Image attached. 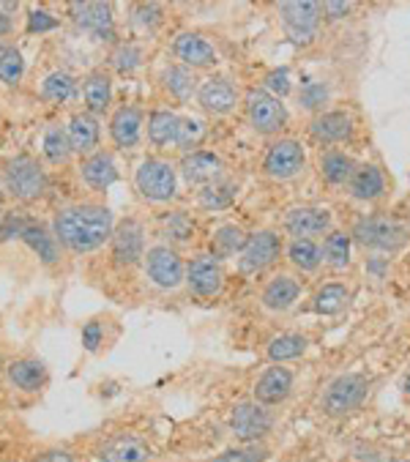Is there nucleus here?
I'll return each instance as SVG.
<instances>
[{"mask_svg": "<svg viewBox=\"0 0 410 462\" xmlns=\"http://www.w3.org/2000/svg\"><path fill=\"white\" fill-rule=\"evenodd\" d=\"M116 233V217L101 203H74L58 208L52 217V236L61 249L71 254H88L105 246Z\"/></svg>", "mask_w": 410, "mask_h": 462, "instance_id": "obj_1", "label": "nucleus"}, {"mask_svg": "<svg viewBox=\"0 0 410 462\" xmlns=\"http://www.w3.org/2000/svg\"><path fill=\"white\" fill-rule=\"evenodd\" d=\"M0 187H4L6 198H12L14 203L33 206L47 195L50 175L36 156L17 153L0 164Z\"/></svg>", "mask_w": 410, "mask_h": 462, "instance_id": "obj_2", "label": "nucleus"}, {"mask_svg": "<svg viewBox=\"0 0 410 462\" xmlns=\"http://www.w3.org/2000/svg\"><path fill=\"white\" fill-rule=\"evenodd\" d=\"M135 187L148 203H172L178 195V170L156 156H148L135 170Z\"/></svg>", "mask_w": 410, "mask_h": 462, "instance_id": "obj_3", "label": "nucleus"}, {"mask_svg": "<svg viewBox=\"0 0 410 462\" xmlns=\"http://www.w3.org/2000/svg\"><path fill=\"white\" fill-rule=\"evenodd\" d=\"M350 238L361 244L364 249H377V252H396L407 241V230L386 217H364L353 225Z\"/></svg>", "mask_w": 410, "mask_h": 462, "instance_id": "obj_4", "label": "nucleus"}, {"mask_svg": "<svg viewBox=\"0 0 410 462\" xmlns=\"http://www.w3.org/2000/svg\"><path fill=\"white\" fill-rule=\"evenodd\" d=\"M145 276L162 291H175L186 282V263L175 246L156 244L145 252Z\"/></svg>", "mask_w": 410, "mask_h": 462, "instance_id": "obj_5", "label": "nucleus"}, {"mask_svg": "<svg viewBox=\"0 0 410 462\" xmlns=\"http://www.w3.org/2000/svg\"><path fill=\"white\" fill-rule=\"evenodd\" d=\"M321 4H312V0H295V4H279V17H282V28L287 33V39L293 44H312V39L318 36L321 28Z\"/></svg>", "mask_w": 410, "mask_h": 462, "instance_id": "obj_6", "label": "nucleus"}, {"mask_svg": "<svg viewBox=\"0 0 410 462\" xmlns=\"http://www.w3.org/2000/svg\"><path fill=\"white\" fill-rule=\"evenodd\" d=\"M369 394V381L364 375H340L337 381H331V386L323 394V413L331 419H342L348 413H353L356 408H361V402Z\"/></svg>", "mask_w": 410, "mask_h": 462, "instance_id": "obj_7", "label": "nucleus"}, {"mask_svg": "<svg viewBox=\"0 0 410 462\" xmlns=\"http://www.w3.org/2000/svg\"><path fill=\"white\" fill-rule=\"evenodd\" d=\"M274 430V416L266 405L260 402H238L230 413V432L236 440L247 443H260L268 432Z\"/></svg>", "mask_w": 410, "mask_h": 462, "instance_id": "obj_8", "label": "nucleus"}, {"mask_svg": "<svg viewBox=\"0 0 410 462\" xmlns=\"http://www.w3.org/2000/svg\"><path fill=\"white\" fill-rule=\"evenodd\" d=\"M186 285L194 296L200 299H211L222 291L225 285V271L222 260H217L211 252L194 254L186 265Z\"/></svg>", "mask_w": 410, "mask_h": 462, "instance_id": "obj_9", "label": "nucleus"}, {"mask_svg": "<svg viewBox=\"0 0 410 462\" xmlns=\"http://www.w3.org/2000/svg\"><path fill=\"white\" fill-rule=\"evenodd\" d=\"M247 116L257 134H276L287 124V110H284L282 99L271 97L268 90H249Z\"/></svg>", "mask_w": 410, "mask_h": 462, "instance_id": "obj_10", "label": "nucleus"}, {"mask_svg": "<svg viewBox=\"0 0 410 462\" xmlns=\"http://www.w3.org/2000/svg\"><path fill=\"white\" fill-rule=\"evenodd\" d=\"M303 162H306L303 145L298 140L284 137L268 145L263 159V172L274 180H290L303 170Z\"/></svg>", "mask_w": 410, "mask_h": 462, "instance_id": "obj_11", "label": "nucleus"}, {"mask_svg": "<svg viewBox=\"0 0 410 462\" xmlns=\"http://www.w3.org/2000/svg\"><path fill=\"white\" fill-rule=\"evenodd\" d=\"M69 17L96 42H116V17L110 4H69Z\"/></svg>", "mask_w": 410, "mask_h": 462, "instance_id": "obj_12", "label": "nucleus"}, {"mask_svg": "<svg viewBox=\"0 0 410 462\" xmlns=\"http://www.w3.org/2000/svg\"><path fill=\"white\" fill-rule=\"evenodd\" d=\"M197 105L209 116H228L238 105V88L230 77L214 74L197 88Z\"/></svg>", "mask_w": 410, "mask_h": 462, "instance_id": "obj_13", "label": "nucleus"}, {"mask_svg": "<svg viewBox=\"0 0 410 462\" xmlns=\"http://www.w3.org/2000/svg\"><path fill=\"white\" fill-rule=\"evenodd\" d=\"M279 254H282V238L271 230H260L247 238V246L238 254V268L241 273H257L271 263H276Z\"/></svg>", "mask_w": 410, "mask_h": 462, "instance_id": "obj_14", "label": "nucleus"}, {"mask_svg": "<svg viewBox=\"0 0 410 462\" xmlns=\"http://www.w3.org/2000/svg\"><path fill=\"white\" fill-rule=\"evenodd\" d=\"M4 373H6L9 386L23 392V394H39L50 383V373H47L44 361L42 358H31V356L6 361Z\"/></svg>", "mask_w": 410, "mask_h": 462, "instance_id": "obj_15", "label": "nucleus"}, {"mask_svg": "<svg viewBox=\"0 0 410 462\" xmlns=\"http://www.w3.org/2000/svg\"><path fill=\"white\" fill-rule=\"evenodd\" d=\"M113 260L118 265H137L145 260V230L137 219H124L113 233Z\"/></svg>", "mask_w": 410, "mask_h": 462, "instance_id": "obj_16", "label": "nucleus"}, {"mask_svg": "<svg viewBox=\"0 0 410 462\" xmlns=\"http://www.w3.org/2000/svg\"><path fill=\"white\" fill-rule=\"evenodd\" d=\"M143 126H145L143 110L135 107V105H121L110 118V140H113V145L118 151L137 148L140 140H143Z\"/></svg>", "mask_w": 410, "mask_h": 462, "instance_id": "obj_17", "label": "nucleus"}, {"mask_svg": "<svg viewBox=\"0 0 410 462\" xmlns=\"http://www.w3.org/2000/svg\"><path fill=\"white\" fill-rule=\"evenodd\" d=\"M172 52L186 69H211L219 63V55L209 39H202L200 33H178L172 42Z\"/></svg>", "mask_w": 410, "mask_h": 462, "instance_id": "obj_18", "label": "nucleus"}, {"mask_svg": "<svg viewBox=\"0 0 410 462\" xmlns=\"http://www.w3.org/2000/svg\"><path fill=\"white\" fill-rule=\"evenodd\" d=\"M77 170H79V178L85 180V187H90L93 192H107L121 178L118 164H116L110 151H96V153L79 159Z\"/></svg>", "mask_w": 410, "mask_h": 462, "instance_id": "obj_19", "label": "nucleus"}, {"mask_svg": "<svg viewBox=\"0 0 410 462\" xmlns=\"http://www.w3.org/2000/svg\"><path fill=\"white\" fill-rule=\"evenodd\" d=\"M284 230L293 238H310V241H315V236L331 233V214L326 208H312V206L293 208L284 217Z\"/></svg>", "mask_w": 410, "mask_h": 462, "instance_id": "obj_20", "label": "nucleus"}, {"mask_svg": "<svg viewBox=\"0 0 410 462\" xmlns=\"http://www.w3.org/2000/svg\"><path fill=\"white\" fill-rule=\"evenodd\" d=\"M222 159L214 153V151H194V153H186L181 159V175L186 183H191V187H209V183L219 180L222 178Z\"/></svg>", "mask_w": 410, "mask_h": 462, "instance_id": "obj_21", "label": "nucleus"}, {"mask_svg": "<svg viewBox=\"0 0 410 462\" xmlns=\"http://www.w3.org/2000/svg\"><path fill=\"white\" fill-rule=\"evenodd\" d=\"M82 102L85 113L90 116H105L113 105V74L107 69H93L82 79Z\"/></svg>", "mask_w": 410, "mask_h": 462, "instance_id": "obj_22", "label": "nucleus"}, {"mask_svg": "<svg viewBox=\"0 0 410 462\" xmlns=\"http://www.w3.org/2000/svg\"><path fill=\"white\" fill-rule=\"evenodd\" d=\"M290 392H293V373L287 366H268L266 373L257 378V383H255V389H252V394H255V402H260V405H279V402H284L287 397H290Z\"/></svg>", "mask_w": 410, "mask_h": 462, "instance_id": "obj_23", "label": "nucleus"}, {"mask_svg": "<svg viewBox=\"0 0 410 462\" xmlns=\"http://www.w3.org/2000/svg\"><path fill=\"white\" fill-rule=\"evenodd\" d=\"M98 462H148L151 459V446L140 435H116L98 448Z\"/></svg>", "mask_w": 410, "mask_h": 462, "instance_id": "obj_24", "label": "nucleus"}, {"mask_svg": "<svg viewBox=\"0 0 410 462\" xmlns=\"http://www.w3.org/2000/svg\"><path fill=\"white\" fill-rule=\"evenodd\" d=\"M66 132H69V143H71V151H74V156H90V153H96V148H98V134H101V129H98V118L96 116H90V113H74L71 118H69V124H66Z\"/></svg>", "mask_w": 410, "mask_h": 462, "instance_id": "obj_25", "label": "nucleus"}, {"mask_svg": "<svg viewBox=\"0 0 410 462\" xmlns=\"http://www.w3.org/2000/svg\"><path fill=\"white\" fill-rule=\"evenodd\" d=\"M310 132H312V137L318 143L334 145V143H345L353 134V121L342 110H329V113H321V116L312 118Z\"/></svg>", "mask_w": 410, "mask_h": 462, "instance_id": "obj_26", "label": "nucleus"}, {"mask_svg": "<svg viewBox=\"0 0 410 462\" xmlns=\"http://www.w3.org/2000/svg\"><path fill=\"white\" fill-rule=\"evenodd\" d=\"M298 296H301L298 280H293L290 273H276V276H271V282L263 288L260 301L271 312H284V310H290L298 301Z\"/></svg>", "mask_w": 410, "mask_h": 462, "instance_id": "obj_27", "label": "nucleus"}, {"mask_svg": "<svg viewBox=\"0 0 410 462\" xmlns=\"http://www.w3.org/2000/svg\"><path fill=\"white\" fill-rule=\"evenodd\" d=\"M42 156L50 167H63L71 162L74 151H71V143H69V132L63 124H50L44 129V137H42Z\"/></svg>", "mask_w": 410, "mask_h": 462, "instance_id": "obj_28", "label": "nucleus"}, {"mask_svg": "<svg viewBox=\"0 0 410 462\" xmlns=\"http://www.w3.org/2000/svg\"><path fill=\"white\" fill-rule=\"evenodd\" d=\"M20 238L42 257V263L55 265V263L61 260V244H58L55 236H52V227L47 230V227L39 225V222H28V225L23 227V236H20Z\"/></svg>", "mask_w": 410, "mask_h": 462, "instance_id": "obj_29", "label": "nucleus"}, {"mask_svg": "<svg viewBox=\"0 0 410 462\" xmlns=\"http://www.w3.org/2000/svg\"><path fill=\"white\" fill-rule=\"evenodd\" d=\"M77 97V79L69 74V71H50L42 82V99L55 105V107H63L69 105L71 99Z\"/></svg>", "mask_w": 410, "mask_h": 462, "instance_id": "obj_30", "label": "nucleus"}, {"mask_svg": "<svg viewBox=\"0 0 410 462\" xmlns=\"http://www.w3.org/2000/svg\"><path fill=\"white\" fill-rule=\"evenodd\" d=\"M386 189V178L377 167L372 164H364V167H356L353 178H350V195L356 200H377Z\"/></svg>", "mask_w": 410, "mask_h": 462, "instance_id": "obj_31", "label": "nucleus"}, {"mask_svg": "<svg viewBox=\"0 0 410 462\" xmlns=\"http://www.w3.org/2000/svg\"><path fill=\"white\" fill-rule=\"evenodd\" d=\"M159 230L170 244H191L197 225L186 211H164L159 217Z\"/></svg>", "mask_w": 410, "mask_h": 462, "instance_id": "obj_32", "label": "nucleus"}, {"mask_svg": "<svg viewBox=\"0 0 410 462\" xmlns=\"http://www.w3.org/2000/svg\"><path fill=\"white\" fill-rule=\"evenodd\" d=\"M236 195H238V183L230 178H219V180L209 183V187H202L197 200L205 211H222L236 200Z\"/></svg>", "mask_w": 410, "mask_h": 462, "instance_id": "obj_33", "label": "nucleus"}, {"mask_svg": "<svg viewBox=\"0 0 410 462\" xmlns=\"http://www.w3.org/2000/svg\"><path fill=\"white\" fill-rule=\"evenodd\" d=\"M178 116L172 110H154L148 116V143L154 148H167L170 143L175 145V132H178Z\"/></svg>", "mask_w": 410, "mask_h": 462, "instance_id": "obj_34", "label": "nucleus"}, {"mask_svg": "<svg viewBox=\"0 0 410 462\" xmlns=\"http://www.w3.org/2000/svg\"><path fill=\"white\" fill-rule=\"evenodd\" d=\"M321 172L329 183L340 187V183H350V178L356 172V162L342 151H326L321 156Z\"/></svg>", "mask_w": 410, "mask_h": 462, "instance_id": "obj_35", "label": "nucleus"}, {"mask_svg": "<svg viewBox=\"0 0 410 462\" xmlns=\"http://www.w3.org/2000/svg\"><path fill=\"white\" fill-rule=\"evenodd\" d=\"M162 82L170 90V97H175L178 102H189L191 94H197V88H200L197 79H194V71L186 69V66H170V69H164Z\"/></svg>", "mask_w": 410, "mask_h": 462, "instance_id": "obj_36", "label": "nucleus"}, {"mask_svg": "<svg viewBox=\"0 0 410 462\" xmlns=\"http://www.w3.org/2000/svg\"><path fill=\"white\" fill-rule=\"evenodd\" d=\"M247 233L241 230V227H236V225H225V227H219L217 233H214V238H211V254L217 257V260H228V257H233V254H241V249L247 246Z\"/></svg>", "mask_w": 410, "mask_h": 462, "instance_id": "obj_37", "label": "nucleus"}, {"mask_svg": "<svg viewBox=\"0 0 410 462\" xmlns=\"http://www.w3.org/2000/svg\"><path fill=\"white\" fill-rule=\"evenodd\" d=\"M287 260L298 271H315L323 263V249L310 238H293L287 246Z\"/></svg>", "mask_w": 410, "mask_h": 462, "instance_id": "obj_38", "label": "nucleus"}, {"mask_svg": "<svg viewBox=\"0 0 410 462\" xmlns=\"http://www.w3.org/2000/svg\"><path fill=\"white\" fill-rule=\"evenodd\" d=\"M306 345H310V339L301 337V334H279L268 342L266 347V356L274 361V364H282V361H290V358H298L303 356Z\"/></svg>", "mask_w": 410, "mask_h": 462, "instance_id": "obj_39", "label": "nucleus"}, {"mask_svg": "<svg viewBox=\"0 0 410 462\" xmlns=\"http://www.w3.org/2000/svg\"><path fill=\"white\" fill-rule=\"evenodd\" d=\"M209 129H205V121L194 118V116H183L178 121V132H175V148L186 156L194 153V148H200V143L205 140Z\"/></svg>", "mask_w": 410, "mask_h": 462, "instance_id": "obj_40", "label": "nucleus"}, {"mask_svg": "<svg viewBox=\"0 0 410 462\" xmlns=\"http://www.w3.org/2000/svg\"><path fill=\"white\" fill-rule=\"evenodd\" d=\"M23 77H25L23 52L17 47H12V44H4V47H0V82L14 88V85L23 82Z\"/></svg>", "mask_w": 410, "mask_h": 462, "instance_id": "obj_41", "label": "nucleus"}, {"mask_svg": "<svg viewBox=\"0 0 410 462\" xmlns=\"http://www.w3.org/2000/svg\"><path fill=\"white\" fill-rule=\"evenodd\" d=\"M323 260L334 268L350 265V236L342 230H331L323 241Z\"/></svg>", "mask_w": 410, "mask_h": 462, "instance_id": "obj_42", "label": "nucleus"}, {"mask_svg": "<svg viewBox=\"0 0 410 462\" xmlns=\"http://www.w3.org/2000/svg\"><path fill=\"white\" fill-rule=\"evenodd\" d=\"M348 301V288L342 282H329L315 293V312L321 315H337Z\"/></svg>", "mask_w": 410, "mask_h": 462, "instance_id": "obj_43", "label": "nucleus"}, {"mask_svg": "<svg viewBox=\"0 0 410 462\" xmlns=\"http://www.w3.org/2000/svg\"><path fill=\"white\" fill-rule=\"evenodd\" d=\"M110 63H113V69L118 71V74H135L140 66H143V47L140 44H135V42H121L116 50H113V55H110Z\"/></svg>", "mask_w": 410, "mask_h": 462, "instance_id": "obj_44", "label": "nucleus"}, {"mask_svg": "<svg viewBox=\"0 0 410 462\" xmlns=\"http://www.w3.org/2000/svg\"><path fill=\"white\" fill-rule=\"evenodd\" d=\"M268 448L263 443H241L238 448H228L219 457H214L211 462H266L268 459Z\"/></svg>", "mask_w": 410, "mask_h": 462, "instance_id": "obj_45", "label": "nucleus"}, {"mask_svg": "<svg viewBox=\"0 0 410 462\" xmlns=\"http://www.w3.org/2000/svg\"><path fill=\"white\" fill-rule=\"evenodd\" d=\"M298 99L306 110H321L329 102V88L323 82H303L298 90Z\"/></svg>", "mask_w": 410, "mask_h": 462, "instance_id": "obj_46", "label": "nucleus"}, {"mask_svg": "<svg viewBox=\"0 0 410 462\" xmlns=\"http://www.w3.org/2000/svg\"><path fill=\"white\" fill-rule=\"evenodd\" d=\"M132 23L143 31H154L159 23H162V6L156 4H143V6H135L132 12Z\"/></svg>", "mask_w": 410, "mask_h": 462, "instance_id": "obj_47", "label": "nucleus"}, {"mask_svg": "<svg viewBox=\"0 0 410 462\" xmlns=\"http://www.w3.org/2000/svg\"><path fill=\"white\" fill-rule=\"evenodd\" d=\"M290 74H287V69H274L268 77H266V90L271 97H276V99H282V97H287L290 94Z\"/></svg>", "mask_w": 410, "mask_h": 462, "instance_id": "obj_48", "label": "nucleus"}, {"mask_svg": "<svg viewBox=\"0 0 410 462\" xmlns=\"http://www.w3.org/2000/svg\"><path fill=\"white\" fill-rule=\"evenodd\" d=\"M58 25L61 23L50 12H44V9H33L28 14V33H47V31H55Z\"/></svg>", "mask_w": 410, "mask_h": 462, "instance_id": "obj_49", "label": "nucleus"}, {"mask_svg": "<svg viewBox=\"0 0 410 462\" xmlns=\"http://www.w3.org/2000/svg\"><path fill=\"white\" fill-rule=\"evenodd\" d=\"M101 339H105V331H101V323H98V320L85 323V328H82V345H85L90 353H96V350H98Z\"/></svg>", "mask_w": 410, "mask_h": 462, "instance_id": "obj_50", "label": "nucleus"}, {"mask_svg": "<svg viewBox=\"0 0 410 462\" xmlns=\"http://www.w3.org/2000/svg\"><path fill=\"white\" fill-rule=\"evenodd\" d=\"M33 462H77L74 454L69 448H61V446H52V448H44L33 457Z\"/></svg>", "mask_w": 410, "mask_h": 462, "instance_id": "obj_51", "label": "nucleus"}, {"mask_svg": "<svg viewBox=\"0 0 410 462\" xmlns=\"http://www.w3.org/2000/svg\"><path fill=\"white\" fill-rule=\"evenodd\" d=\"M17 6L14 4H0V39H6L12 31H14V20L9 12H14Z\"/></svg>", "mask_w": 410, "mask_h": 462, "instance_id": "obj_52", "label": "nucleus"}, {"mask_svg": "<svg viewBox=\"0 0 410 462\" xmlns=\"http://www.w3.org/2000/svg\"><path fill=\"white\" fill-rule=\"evenodd\" d=\"M321 9H323V14H326L329 20H340V17H345L353 6H350V4H334V0H329V4H323Z\"/></svg>", "mask_w": 410, "mask_h": 462, "instance_id": "obj_53", "label": "nucleus"}, {"mask_svg": "<svg viewBox=\"0 0 410 462\" xmlns=\"http://www.w3.org/2000/svg\"><path fill=\"white\" fill-rule=\"evenodd\" d=\"M4 203H6V192H4V187H0V219L6 217V211H4Z\"/></svg>", "mask_w": 410, "mask_h": 462, "instance_id": "obj_54", "label": "nucleus"}, {"mask_svg": "<svg viewBox=\"0 0 410 462\" xmlns=\"http://www.w3.org/2000/svg\"><path fill=\"white\" fill-rule=\"evenodd\" d=\"M0 47H4V44H0Z\"/></svg>", "mask_w": 410, "mask_h": 462, "instance_id": "obj_55", "label": "nucleus"}, {"mask_svg": "<svg viewBox=\"0 0 410 462\" xmlns=\"http://www.w3.org/2000/svg\"><path fill=\"white\" fill-rule=\"evenodd\" d=\"M407 462H410V459H407Z\"/></svg>", "mask_w": 410, "mask_h": 462, "instance_id": "obj_56", "label": "nucleus"}]
</instances>
